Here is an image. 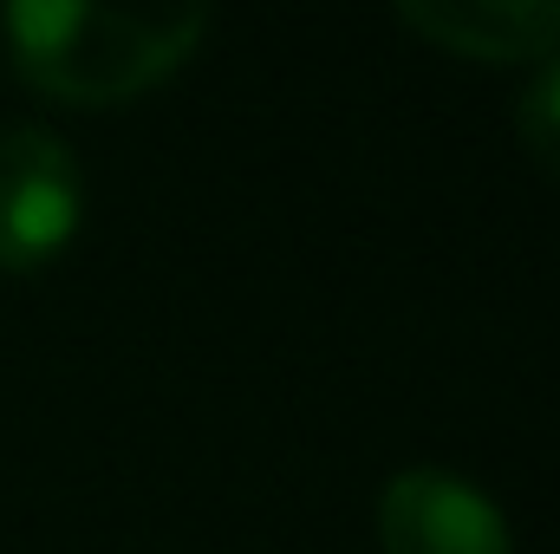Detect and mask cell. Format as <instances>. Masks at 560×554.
<instances>
[{
    "mask_svg": "<svg viewBox=\"0 0 560 554\" xmlns=\"http://www.w3.org/2000/svg\"><path fill=\"white\" fill-rule=\"evenodd\" d=\"M522 143L535 150V163L560 176V53L555 59H541V72L522 85Z\"/></svg>",
    "mask_w": 560,
    "mask_h": 554,
    "instance_id": "5",
    "label": "cell"
},
{
    "mask_svg": "<svg viewBox=\"0 0 560 554\" xmlns=\"http://www.w3.org/2000/svg\"><path fill=\"white\" fill-rule=\"evenodd\" d=\"M378 549L385 554H515L509 516L489 489L456 470L411 463L378 489Z\"/></svg>",
    "mask_w": 560,
    "mask_h": 554,
    "instance_id": "3",
    "label": "cell"
},
{
    "mask_svg": "<svg viewBox=\"0 0 560 554\" xmlns=\"http://www.w3.org/2000/svg\"><path fill=\"white\" fill-rule=\"evenodd\" d=\"M85 216L72 143L46 125L0 131V268H46Z\"/></svg>",
    "mask_w": 560,
    "mask_h": 554,
    "instance_id": "2",
    "label": "cell"
},
{
    "mask_svg": "<svg viewBox=\"0 0 560 554\" xmlns=\"http://www.w3.org/2000/svg\"><path fill=\"white\" fill-rule=\"evenodd\" d=\"M7 53L26 85L72 105H118L176 72L209 33V7H92V0H13L0 13Z\"/></svg>",
    "mask_w": 560,
    "mask_h": 554,
    "instance_id": "1",
    "label": "cell"
},
{
    "mask_svg": "<svg viewBox=\"0 0 560 554\" xmlns=\"http://www.w3.org/2000/svg\"><path fill=\"white\" fill-rule=\"evenodd\" d=\"M398 20L463 59H548V53H560V0H405Z\"/></svg>",
    "mask_w": 560,
    "mask_h": 554,
    "instance_id": "4",
    "label": "cell"
}]
</instances>
